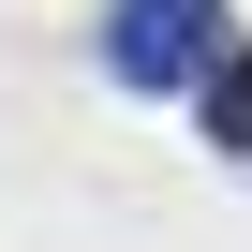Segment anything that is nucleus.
<instances>
[{"label":"nucleus","mask_w":252,"mask_h":252,"mask_svg":"<svg viewBox=\"0 0 252 252\" xmlns=\"http://www.w3.org/2000/svg\"><path fill=\"white\" fill-rule=\"evenodd\" d=\"M104 60L134 74V89H208L222 74V0H119Z\"/></svg>","instance_id":"1"},{"label":"nucleus","mask_w":252,"mask_h":252,"mask_svg":"<svg viewBox=\"0 0 252 252\" xmlns=\"http://www.w3.org/2000/svg\"><path fill=\"white\" fill-rule=\"evenodd\" d=\"M208 134L252 163V60H237V45H222V74H208Z\"/></svg>","instance_id":"2"}]
</instances>
